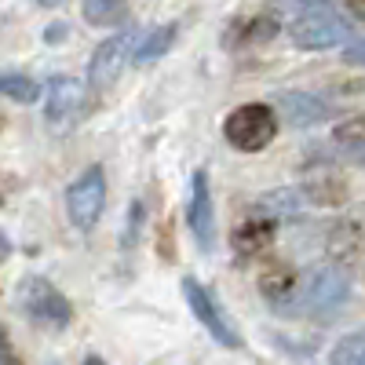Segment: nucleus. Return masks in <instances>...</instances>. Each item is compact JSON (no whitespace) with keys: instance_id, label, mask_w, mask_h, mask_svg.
<instances>
[{"instance_id":"1","label":"nucleus","mask_w":365,"mask_h":365,"mask_svg":"<svg viewBox=\"0 0 365 365\" xmlns=\"http://www.w3.org/2000/svg\"><path fill=\"white\" fill-rule=\"evenodd\" d=\"M289 37L303 51H322V48H336L351 41V22L329 4H307L292 22H289Z\"/></svg>"},{"instance_id":"2","label":"nucleus","mask_w":365,"mask_h":365,"mask_svg":"<svg viewBox=\"0 0 365 365\" xmlns=\"http://www.w3.org/2000/svg\"><path fill=\"white\" fill-rule=\"evenodd\" d=\"M351 296V285H347V274L336 270V267H318L307 274V282H296V292H292V303L289 311H307V314H332L340 311Z\"/></svg>"},{"instance_id":"3","label":"nucleus","mask_w":365,"mask_h":365,"mask_svg":"<svg viewBox=\"0 0 365 365\" xmlns=\"http://www.w3.org/2000/svg\"><path fill=\"white\" fill-rule=\"evenodd\" d=\"M223 135L234 150L241 154H259L263 146H270V139L278 135V117L263 103H245L230 110V117L223 120Z\"/></svg>"},{"instance_id":"4","label":"nucleus","mask_w":365,"mask_h":365,"mask_svg":"<svg viewBox=\"0 0 365 365\" xmlns=\"http://www.w3.org/2000/svg\"><path fill=\"white\" fill-rule=\"evenodd\" d=\"M103 205H106V172L103 165H91L84 168L66 190V212H70V223L77 230H91L103 216Z\"/></svg>"},{"instance_id":"5","label":"nucleus","mask_w":365,"mask_h":365,"mask_svg":"<svg viewBox=\"0 0 365 365\" xmlns=\"http://www.w3.org/2000/svg\"><path fill=\"white\" fill-rule=\"evenodd\" d=\"M19 303L22 311L41 322V325H51V329H63L73 322V303L58 292L48 278H26L19 285Z\"/></svg>"},{"instance_id":"6","label":"nucleus","mask_w":365,"mask_h":365,"mask_svg":"<svg viewBox=\"0 0 365 365\" xmlns=\"http://www.w3.org/2000/svg\"><path fill=\"white\" fill-rule=\"evenodd\" d=\"M182 296H187V303H190V311H194V318L208 329V336L216 340L220 347H241V336H237V329L227 322V314H223V307L216 299L208 296V289L197 282V278H182Z\"/></svg>"},{"instance_id":"7","label":"nucleus","mask_w":365,"mask_h":365,"mask_svg":"<svg viewBox=\"0 0 365 365\" xmlns=\"http://www.w3.org/2000/svg\"><path fill=\"white\" fill-rule=\"evenodd\" d=\"M135 29H125V34H117L110 41H103L96 48V55H91V63H88V84L103 91L117 81V73L125 70V63L132 58V48H135Z\"/></svg>"},{"instance_id":"8","label":"nucleus","mask_w":365,"mask_h":365,"mask_svg":"<svg viewBox=\"0 0 365 365\" xmlns=\"http://www.w3.org/2000/svg\"><path fill=\"white\" fill-rule=\"evenodd\" d=\"M187 227L194 234V241L212 252L216 245V208H212V187H208V172L197 168L190 179V201H187Z\"/></svg>"},{"instance_id":"9","label":"nucleus","mask_w":365,"mask_h":365,"mask_svg":"<svg viewBox=\"0 0 365 365\" xmlns=\"http://www.w3.org/2000/svg\"><path fill=\"white\" fill-rule=\"evenodd\" d=\"M278 110L285 113L292 128H314L329 117V106L318 96H307V91H278Z\"/></svg>"},{"instance_id":"10","label":"nucleus","mask_w":365,"mask_h":365,"mask_svg":"<svg viewBox=\"0 0 365 365\" xmlns=\"http://www.w3.org/2000/svg\"><path fill=\"white\" fill-rule=\"evenodd\" d=\"M274 234H278V223L267 220V216H249L245 223H237L230 234V249L237 256H259L270 249Z\"/></svg>"},{"instance_id":"11","label":"nucleus","mask_w":365,"mask_h":365,"mask_svg":"<svg viewBox=\"0 0 365 365\" xmlns=\"http://www.w3.org/2000/svg\"><path fill=\"white\" fill-rule=\"evenodd\" d=\"M81 99H84V88L81 81L66 77V73H58L48 81V99H44V113L48 120H63L70 117L73 110H81Z\"/></svg>"},{"instance_id":"12","label":"nucleus","mask_w":365,"mask_h":365,"mask_svg":"<svg viewBox=\"0 0 365 365\" xmlns=\"http://www.w3.org/2000/svg\"><path fill=\"white\" fill-rule=\"evenodd\" d=\"M259 289L263 296L274 303V307H282L289 311V303H292V292H296V274L285 267V263H274L270 270H263V278H259Z\"/></svg>"},{"instance_id":"13","label":"nucleus","mask_w":365,"mask_h":365,"mask_svg":"<svg viewBox=\"0 0 365 365\" xmlns=\"http://www.w3.org/2000/svg\"><path fill=\"white\" fill-rule=\"evenodd\" d=\"M299 194H303V201L340 205V201H347V179H344V175H336V172H322V175H314V179H311Z\"/></svg>"},{"instance_id":"14","label":"nucleus","mask_w":365,"mask_h":365,"mask_svg":"<svg viewBox=\"0 0 365 365\" xmlns=\"http://www.w3.org/2000/svg\"><path fill=\"white\" fill-rule=\"evenodd\" d=\"M84 19L91 26H125L132 19L128 0H84Z\"/></svg>"},{"instance_id":"15","label":"nucleus","mask_w":365,"mask_h":365,"mask_svg":"<svg viewBox=\"0 0 365 365\" xmlns=\"http://www.w3.org/2000/svg\"><path fill=\"white\" fill-rule=\"evenodd\" d=\"M172 41H175V26L168 22V26H158L154 34H146L143 41H135V48H132V63H154V58H161L168 48H172Z\"/></svg>"},{"instance_id":"16","label":"nucleus","mask_w":365,"mask_h":365,"mask_svg":"<svg viewBox=\"0 0 365 365\" xmlns=\"http://www.w3.org/2000/svg\"><path fill=\"white\" fill-rule=\"evenodd\" d=\"M0 96L29 106V103L41 99V84L34 77H26V73H0Z\"/></svg>"},{"instance_id":"17","label":"nucleus","mask_w":365,"mask_h":365,"mask_svg":"<svg viewBox=\"0 0 365 365\" xmlns=\"http://www.w3.org/2000/svg\"><path fill=\"white\" fill-rule=\"evenodd\" d=\"M329 361H332V365H365V336H361V332H351V336H344Z\"/></svg>"},{"instance_id":"18","label":"nucleus","mask_w":365,"mask_h":365,"mask_svg":"<svg viewBox=\"0 0 365 365\" xmlns=\"http://www.w3.org/2000/svg\"><path fill=\"white\" fill-rule=\"evenodd\" d=\"M278 19L274 15H259V19H252L249 26H241V41L245 44H263V41H270L274 34H278Z\"/></svg>"},{"instance_id":"19","label":"nucleus","mask_w":365,"mask_h":365,"mask_svg":"<svg viewBox=\"0 0 365 365\" xmlns=\"http://www.w3.org/2000/svg\"><path fill=\"white\" fill-rule=\"evenodd\" d=\"M361 143H365V120L361 117H354V120L336 128V146L351 150V154H361Z\"/></svg>"},{"instance_id":"20","label":"nucleus","mask_w":365,"mask_h":365,"mask_svg":"<svg viewBox=\"0 0 365 365\" xmlns=\"http://www.w3.org/2000/svg\"><path fill=\"white\" fill-rule=\"evenodd\" d=\"M0 365H22V361L15 358V351H11V340H8L4 325H0Z\"/></svg>"},{"instance_id":"21","label":"nucleus","mask_w":365,"mask_h":365,"mask_svg":"<svg viewBox=\"0 0 365 365\" xmlns=\"http://www.w3.org/2000/svg\"><path fill=\"white\" fill-rule=\"evenodd\" d=\"M347 58H351V63H361V58H365V48H361V44H351V48H347Z\"/></svg>"},{"instance_id":"22","label":"nucleus","mask_w":365,"mask_h":365,"mask_svg":"<svg viewBox=\"0 0 365 365\" xmlns=\"http://www.w3.org/2000/svg\"><path fill=\"white\" fill-rule=\"evenodd\" d=\"M8 256H11V241H8L4 234H0V263H4Z\"/></svg>"},{"instance_id":"23","label":"nucleus","mask_w":365,"mask_h":365,"mask_svg":"<svg viewBox=\"0 0 365 365\" xmlns=\"http://www.w3.org/2000/svg\"><path fill=\"white\" fill-rule=\"evenodd\" d=\"M41 4H44V8H55V4H63V0H41Z\"/></svg>"},{"instance_id":"24","label":"nucleus","mask_w":365,"mask_h":365,"mask_svg":"<svg viewBox=\"0 0 365 365\" xmlns=\"http://www.w3.org/2000/svg\"><path fill=\"white\" fill-rule=\"evenodd\" d=\"M84 365H106V361H103V358H88Z\"/></svg>"},{"instance_id":"25","label":"nucleus","mask_w":365,"mask_h":365,"mask_svg":"<svg viewBox=\"0 0 365 365\" xmlns=\"http://www.w3.org/2000/svg\"><path fill=\"white\" fill-rule=\"evenodd\" d=\"M311 4H325V0H311Z\"/></svg>"},{"instance_id":"26","label":"nucleus","mask_w":365,"mask_h":365,"mask_svg":"<svg viewBox=\"0 0 365 365\" xmlns=\"http://www.w3.org/2000/svg\"><path fill=\"white\" fill-rule=\"evenodd\" d=\"M48 365H55V361H48Z\"/></svg>"},{"instance_id":"27","label":"nucleus","mask_w":365,"mask_h":365,"mask_svg":"<svg viewBox=\"0 0 365 365\" xmlns=\"http://www.w3.org/2000/svg\"><path fill=\"white\" fill-rule=\"evenodd\" d=\"M0 201H4V197H0Z\"/></svg>"}]
</instances>
